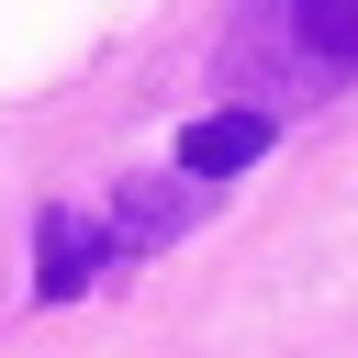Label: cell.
<instances>
[{"mask_svg": "<svg viewBox=\"0 0 358 358\" xmlns=\"http://www.w3.org/2000/svg\"><path fill=\"white\" fill-rule=\"evenodd\" d=\"M213 201H224V179H190V168H168V179H123V190H112V213H101V224H112V257L179 246Z\"/></svg>", "mask_w": 358, "mask_h": 358, "instance_id": "obj_1", "label": "cell"}, {"mask_svg": "<svg viewBox=\"0 0 358 358\" xmlns=\"http://www.w3.org/2000/svg\"><path fill=\"white\" fill-rule=\"evenodd\" d=\"M101 268H112V224H90V213H45L34 224V291L45 302H78Z\"/></svg>", "mask_w": 358, "mask_h": 358, "instance_id": "obj_2", "label": "cell"}, {"mask_svg": "<svg viewBox=\"0 0 358 358\" xmlns=\"http://www.w3.org/2000/svg\"><path fill=\"white\" fill-rule=\"evenodd\" d=\"M268 22H280V45H291V67L358 78V0H268Z\"/></svg>", "mask_w": 358, "mask_h": 358, "instance_id": "obj_3", "label": "cell"}, {"mask_svg": "<svg viewBox=\"0 0 358 358\" xmlns=\"http://www.w3.org/2000/svg\"><path fill=\"white\" fill-rule=\"evenodd\" d=\"M268 134H280V123H268L257 101H224V112H201V123L179 134V168H190V179H235V168L268 157Z\"/></svg>", "mask_w": 358, "mask_h": 358, "instance_id": "obj_4", "label": "cell"}]
</instances>
